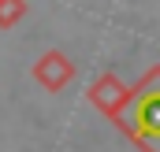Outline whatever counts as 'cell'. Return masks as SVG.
Listing matches in <instances>:
<instances>
[{
	"label": "cell",
	"instance_id": "1",
	"mask_svg": "<svg viewBox=\"0 0 160 152\" xmlns=\"http://www.w3.org/2000/svg\"><path fill=\"white\" fill-rule=\"evenodd\" d=\"M116 122L142 152H160V67H149L138 85H130Z\"/></svg>",
	"mask_w": 160,
	"mask_h": 152
},
{
	"label": "cell",
	"instance_id": "2",
	"mask_svg": "<svg viewBox=\"0 0 160 152\" xmlns=\"http://www.w3.org/2000/svg\"><path fill=\"white\" fill-rule=\"evenodd\" d=\"M127 97H130V85H127L119 74H112V71H104V74L89 85V100H93V108H97L101 115H108L112 122L119 119Z\"/></svg>",
	"mask_w": 160,
	"mask_h": 152
},
{
	"label": "cell",
	"instance_id": "3",
	"mask_svg": "<svg viewBox=\"0 0 160 152\" xmlns=\"http://www.w3.org/2000/svg\"><path fill=\"white\" fill-rule=\"evenodd\" d=\"M34 78H38V85H45L48 93H60V89H67L75 82V63L60 48H48L38 63H34Z\"/></svg>",
	"mask_w": 160,
	"mask_h": 152
},
{
	"label": "cell",
	"instance_id": "4",
	"mask_svg": "<svg viewBox=\"0 0 160 152\" xmlns=\"http://www.w3.org/2000/svg\"><path fill=\"white\" fill-rule=\"evenodd\" d=\"M22 15H26V0H0V30L15 26Z\"/></svg>",
	"mask_w": 160,
	"mask_h": 152
}]
</instances>
